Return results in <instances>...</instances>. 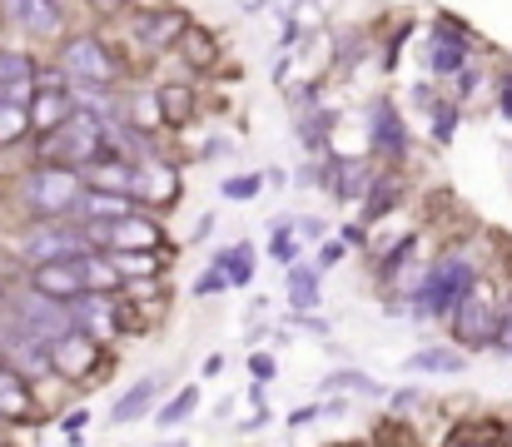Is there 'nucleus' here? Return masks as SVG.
I'll use <instances>...</instances> for the list:
<instances>
[{
  "label": "nucleus",
  "mask_w": 512,
  "mask_h": 447,
  "mask_svg": "<svg viewBox=\"0 0 512 447\" xmlns=\"http://www.w3.org/2000/svg\"><path fill=\"white\" fill-rule=\"evenodd\" d=\"M80 194H85V184H80V174H75L70 164H40V169H30L25 184H20L25 209L40 214V219H65Z\"/></svg>",
  "instance_id": "f257e3e1"
},
{
  "label": "nucleus",
  "mask_w": 512,
  "mask_h": 447,
  "mask_svg": "<svg viewBox=\"0 0 512 447\" xmlns=\"http://www.w3.org/2000/svg\"><path fill=\"white\" fill-rule=\"evenodd\" d=\"M473 289V269L458 259V254H448V259H438L433 264V274L423 279V289H418V308L423 313H433V318H448L453 313V303Z\"/></svg>",
  "instance_id": "f03ea898"
},
{
  "label": "nucleus",
  "mask_w": 512,
  "mask_h": 447,
  "mask_svg": "<svg viewBox=\"0 0 512 447\" xmlns=\"http://www.w3.org/2000/svg\"><path fill=\"white\" fill-rule=\"evenodd\" d=\"M60 70H65L75 85H90V90H100V85L115 80V60H110V50H105L100 40H90V35H75V40L60 50Z\"/></svg>",
  "instance_id": "7ed1b4c3"
},
{
  "label": "nucleus",
  "mask_w": 512,
  "mask_h": 447,
  "mask_svg": "<svg viewBox=\"0 0 512 447\" xmlns=\"http://www.w3.org/2000/svg\"><path fill=\"white\" fill-rule=\"evenodd\" d=\"M85 239H90V244H110V249H120V254H145V249L160 244V229L130 209V214H120V219L85 224Z\"/></svg>",
  "instance_id": "20e7f679"
},
{
  "label": "nucleus",
  "mask_w": 512,
  "mask_h": 447,
  "mask_svg": "<svg viewBox=\"0 0 512 447\" xmlns=\"http://www.w3.org/2000/svg\"><path fill=\"white\" fill-rule=\"evenodd\" d=\"M85 229L80 224H65V219H45L30 239H25V259L30 264H50V259H70V254H85Z\"/></svg>",
  "instance_id": "39448f33"
},
{
  "label": "nucleus",
  "mask_w": 512,
  "mask_h": 447,
  "mask_svg": "<svg viewBox=\"0 0 512 447\" xmlns=\"http://www.w3.org/2000/svg\"><path fill=\"white\" fill-rule=\"evenodd\" d=\"M453 328L463 343H493L498 338V313L483 289H468V294L453 303Z\"/></svg>",
  "instance_id": "423d86ee"
},
{
  "label": "nucleus",
  "mask_w": 512,
  "mask_h": 447,
  "mask_svg": "<svg viewBox=\"0 0 512 447\" xmlns=\"http://www.w3.org/2000/svg\"><path fill=\"white\" fill-rule=\"evenodd\" d=\"M50 368H60V373H70V378L90 373V368H95V338H90L85 328H70V333L50 338Z\"/></svg>",
  "instance_id": "0eeeda50"
},
{
  "label": "nucleus",
  "mask_w": 512,
  "mask_h": 447,
  "mask_svg": "<svg viewBox=\"0 0 512 447\" xmlns=\"http://www.w3.org/2000/svg\"><path fill=\"white\" fill-rule=\"evenodd\" d=\"M25 120L35 130H55L60 120H70V100H65V85H35L30 100H25Z\"/></svg>",
  "instance_id": "6e6552de"
},
{
  "label": "nucleus",
  "mask_w": 512,
  "mask_h": 447,
  "mask_svg": "<svg viewBox=\"0 0 512 447\" xmlns=\"http://www.w3.org/2000/svg\"><path fill=\"white\" fill-rule=\"evenodd\" d=\"M5 15L25 35H55L60 30V5L55 0H5Z\"/></svg>",
  "instance_id": "1a4fd4ad"
},
{
  "label": "nucleus",
  "mask_w": 512,
  "mask_h": 447,
  "mask_svg": "<svg viewBox=\"0 0 512 447\" xmlns=\"http://www.w3.org/2000/svg\"><path fill=\"white\" fill-rule=\"evenodd\" d=\"M30 80H35V60L25 50H0V95L15 100V105H25L30 90H35Z\"/></svg>",
  "instance_id": "9d476101"
},
{
  "label": "nucleus",
  "mask_w": 512,
  "mask_h": 447,
  "mask_svg": "<svg viewBox=\"0 0 512 447\" xmlns=\"http://www.w3.org/2000/svg\"><path fill=\"white\" fill-rule=\"evenodd\" d=\"M120 214H130V199L125 194H80L75 199V209H70V219H85V224H105V219H120Z\"/></svg>",
  "instance_id": "9b49d317"
},
{
  "label": "nucleus",
  "mask_w": 512,
  "mask_h": 447,
  "mask_svg": "<svg viewBox=\"0 0 512 447\" xmlns=\"http://www.w3.org/2000/svg\"><path fill=\"white\" fill-rule=\"evenodd\" d=\"M408 368H413V373H443V378H453V373L468 368V358L453 353V348H423V353L408 358Z\"/></svg>",
  "instance_id": "f8f14e48"
},
{
  "label": "nucleus",
  "mask_w": 512,
  "mask_h": 447,
  "mask_svg": "<svg viewBox=\"0 0 512 447\" xmlns=\"http://www.w3.org/2000/svg\"><path fill=\"white\" fill-rule=\"evenodd\" d=\"M368 130H373V140L388 149V154H403V125H398V110H393L388 100L373 105V125H368Z\"/></svg>",
  "instance_id": "ddd939ff"
},
{
  "label": "nucleus",
  "mask_w": 512,
  "mask_h": 447,
  "mask_svg": "<svg viewBox=\"0 0 512 447\" xmlns=\"http://www.w3.org/2000/svg\"><path fill=\"white\" fill-rule=\"evenodd\" d=\"M468 60V35H438L433 40V70L438 75H458Z\"/></svg>",
  "instance_id": "4468645a"
},
{
  "label": "nucleus",
  "mask_w": 512,
  "mask_h": 447,
  "mask_svg": "<svg viewBox=\"0 0 512 447\" xmlns=\"http://www.w3.org/2000/svg\"><path fill=\"white\" fill-rule=\"evenodd\" d=\"M214 269L224 274V284L244 289V284L254 279V254H249V244H234L229 254H219V264H214Z\"/></svg>",
  "instance_id": "2eb2a0df"
},
{
  "label": "nucleus",
  "mask_w": 512,
  "mask_h": 447,
  "mask_svg": "<svg viewBox=\"0 0 512 447\" xmlns=\"http://www.w3.org/2000/svg\"><path fill=\"white\" fill-rule=\"evenodd\" d=\"M155 388H160V378H145V383H135V388H130V393H125V398H120L115 408H110V418H115V423H135V418H140V413L150 408Z\"/></svg>",
  "instance_id": "dca6fc26"
},
{
  "label": "nucleus",
  "mask_w": 512,
  "mask_h": 447,
  "mask_svg": "<svg viewBox=\"0 0 512 447\" xmlns=\"http://www.w3.org/2000/svg\"><path fill=\"white\" fill-rule=\"evenodd\" d=\"M289 303L299 313L319 303V269H289Z\"/></svg>",
  "instance_id": "f3484780"
},
{
  "label": "nucleus",
  "mask_w": 512,
  "mask_h": 447,
  "mask_svg": "<svg viewBox=\"0 0 512 447\" xmlns=\"http://www.w3.org/2000/svg\"><path fill=\"white\" fill-rule=\"evenodd\" d=\"M25 130H30V120H25V105H15V100H5V95H0V145L20 140Z\"/></svg>",
  "instance_id": "a211bd4d"
},
{
  "label": "nucleus",
  "mask_w": 512,
  "mask_h": 447,
  "mask_svg": "<svg viewBox=\"0 0 512 447\" xmlns=\"http://www.w3.org/2000/svg\"><path fill=\"white\" fill-rule=\"evenodd\" d=\"M194 408H199V388H184L170 408H160V428H174V423H179V418H189Z\"/></svg>",
  "instance_id": "6ab92c4d"
},
{
  "label": "nucleus",
  "mask_w": 512,
  "mask_h": 447,
  "mask_svg": "<svg viewBox=\"0 0 512 447\" xmlns=\"http://www.w3.org/2000/svg\"><path fill=\"white\" fill-rule=\"evenodd\" d=\"M259 194V174H239V179H224V199H249Z\"/></svg>",
  "instance_id": "aec40b11"
},
{
  "label": "nucleus",
  "mask_w": 512,
  "mask_h": 447,
  "mask_svg": "<svg viewBox=\"0 0 512 447\" xmlns=\"http://www.w3.org/2000/svg\"><path fill=\"white\" fill-rule=\"evenodd\" d=\"M329 388H353V393H373V383H368L363 373H334V378H329Z\"/></svg>",
  "instance_id": "412c9836"
},
{
  "label": "nucleus",
  "mask_w": 512,
  "mask_h": 447,
  "mask_svg": "<svg viewBox=\"0 0 512 447\" xmlns=\"http://www.w3.org/2000/svg\"><path fill=\"white\" fill-rule=\"evenodd\" d=\"M219 289H229V284H224V274H219V269H209V274H204V279H199V284H194V294L204 298V294H219Z\"/></svg>",
  "instance_id": "4be33fe9"
},
{
  "label": "nucleus",
  "mask_w": 512,
  "mask_h": 447,
  "mask_svg": "<svg viewBox=\"0 0 512 447\" xmlns=\"http://www.w3.org/2000/svg\"><path fill=\"white\" fill-rule=\"evenodd\" d=\"M249 373L269 383V378H274V358H269V353H254V358H249Z\"/></svg>",
  "instance_id": "5701e85b"
},
{
  "label": "nucleus",
  "mask_w": 512,
  "mask_h": 447,
  "mask_svg": "<svg viewBox=\"0 0 512 447\" xmlns=\"http://www.w3.org/2000/svg\"><path fill=\"white\" fill-rule=\"evenodd\" d=\"M453 120H458V110H448V105H443V110H438V125H433V130H438V140H453Z\"/></svg>",
  "instance_id": "b1692460"
},
{
  "label": "nucleus",
  "mask_w": 512,
  "mask_h": 447,
  "mask_svg": "<svg viewBox=\"0 0 512 447\" xmlns=\"http://www.w3.org/2000/svg\"><path fill=\"white\" fill-rule=\"evenodd\" d=\"M493 343H503V348H512V308L503 313V318H498V338H493Z\"/></svg>",
  "instance_id": "393cba45"
},
{
  "label": "nucleus",
  "mask_w": 512,
  "mask_h": 447,
  "mask_svg": "<svg viewBox=\"0 0 512 447\" xmlns=\"http://www.w3.org/2000/svg\"><path fill=\"white\" fill-rule=\"evenodd\" d=\"M294 229H299V239H304V234H309V239H319V234H324V219H299Z\"/></svg>",
  "instance_id": "a878e982"
},
{
  "label": "nucleus",
  "mask_w": 512,
  "mask_h": 447,
  "mask_svg": "<svg viewBox=\"0 0 512 447\" xmlns=\"http://www.w3.org/2000/svg\"><path fill=\"white\" fill-rule=\"evenodd\" d=\"M498 105H503V115L512 120V80H503V95H498Z\"/></svg>",
  "instance_id": "bb28decb"
},
{
  "label": "nucleus",
  "mask_w": 512,
  "mask_h": 447,
  "mask_svg": "<svg viewBox=\"0 0 512 447\" xmlns=\"http://www.w3.org/2000/svg\"><path fill=\"white\" fill-rule=\"evenodd\" d=\"M463 447H483V443H463Z\"/></svg>",
  "instance_id": "cd10ccee"
}]
</instances>
